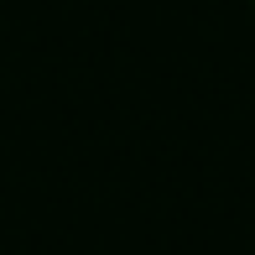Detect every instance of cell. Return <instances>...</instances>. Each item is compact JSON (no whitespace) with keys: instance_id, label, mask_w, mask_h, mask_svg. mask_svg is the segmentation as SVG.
I'll list each match as a JSON object with an SVG mask.
<instances>
[{"instance_id":"1","label":"cell","mask_w":255,"mask_h":255,"mask_svg":"<svg viewBox=\"0 0 255 255\" xmlns=\"http://www.w3.org/2000/svg\"><path fill=\"white\" fill-rule=\"evenodd\" d=\"M250 5H255V0H250Z\"/></svg>"}]
</instances>
